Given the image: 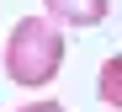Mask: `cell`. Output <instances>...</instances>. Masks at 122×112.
Wrapping results in <instances>:
<instances>
[{
    "mask_svg": "<svg viewBox=\"0 0 122 112\" xmlns=\"http://www.w3.org/2000/svg\"><path fill=\"white\" fill-rule=\"evenodd\" d=\"M64 64V32L48 16H21L5 37V75L16 85H48Z\"/></svg>",
    "mask_w": 122,
    "mask_h": 112,
    "instance_id": "6da1fadb",
    "label": "cell"
},
{
    "mask_svg": "<svg viewBox=\"0 0 122 112\" xmlns=\"http://www.w3.org/2000/svg\"><path fill=\"white\" fill-rule=\"evenodd\" d=\"M16 112H64L58 101H27V107H16Z\"/></svg>",
    "mask_w": 122,
    "mask_h": 112,
    "instance_id": "277c9868",
    "label": "cell"
},
{
    "mask_svg": "<svg viewBox=\"0 0 122 112\" xmlns=\"http://www.w3.org/2000/svg\"><path fill=\"white\" fill-rule=\"evenodd\" d=\"M96 96L106 101V107L122 112V53H112L106 64H101V75H96Z\"/></svg>",
    "mask_w": 122,
    "mask_h": 112,
    "instance_id": "3957f363",
    "label": "cell"
},
{
    "mask_svg": "<svg viewBox=\"0 0 122 112\" xmlns=\"http://www.w3.org/2000/svg\"><path fill=\"white\" fill-rule=\"evenodd\" d=\"M48 21H64V27H96V21H106L112 0H43Z\"/></svg>",
    "mask_w": 122,
    "mask_h": 112,
    "instance_id": "7a4b0ae2",
    "label": "cell"
}]
</instances>
